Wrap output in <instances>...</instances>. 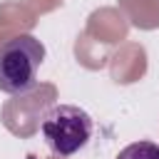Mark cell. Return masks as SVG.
<instances>
[{
	"label": "cell",
	"mask_w": 159,
	"mask_h": 159,
	"mask_svg": "<svg viewBox=\"0 0 159 159\" xmlns=\"http://www.w3.org/2000/svg\"><path fill=\"white\" fill-rule=\"evenodd\" d=\"M45 45L35 35H15L0 45V92L25 94L37 84Z\"/></svg>",
	"instance_id": "6da1fadb"
},
{
	"label": "cell",
	"mask_w": 159,
	"mask_h": 159,
	"mask_svg": "<svg viewBox=\"0 0 159 159\" xmlns=\"http://www.w3.org/2000/svg\"><path fill=\"white\" fill-rule=\"evenodd\" d=\"M40 132L55 157H72L92 139L94 119L77 104H55L42 117Z\"/></svg>",
	"instance_id": "7a4b0ae2"
},
{
	"label": "cell",
	"mask_w": 159,
	"mask_h": 159,
	"mask_svg": "<svg viewBox=\"0 0 159 159\" xmlns=\"http://www.w3.org/2000/svg\"><path fill=\"white\" fill-rule=\"evenodd\" d=\"M117 159H159V144L147 142V139L132 142L117 154Z\"/></svg>",
	"instance_id": "3957f363"
}]
</instances>
